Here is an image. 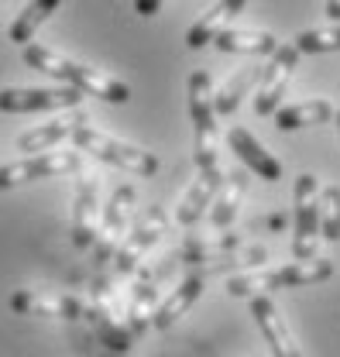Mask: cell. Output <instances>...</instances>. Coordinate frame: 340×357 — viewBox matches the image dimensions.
Wrapping results in <instances>:
<instances>
[{
  "label": "cell",
  "instance_id": "obj_1",
  "mask_svg": "<svg viewBox=\"0 0 340 357\" xmlns=\"http://www.w3.org/2000/svg\"><path fill=\"white\" fill-rule=\"evenodd\" d=\"M24 62L31 69L45 73V76H52V79H62L69 86L83 89L86 96H100L107 103H128L131 100V86L121 83L117 76H107L100 69H89L83 62L66 59V55H59V52H52L45 45H24Z\"/></svg>",
  "mask_w": 340,
  "mask_h": 357
},
{
  "label": "cell",
  "instance_id": "obj_2",
  "mask_svg": "<svg viewBox=\"0 0 340 357\" xmlns=\"http://www.w3.org/2000/svg\"><path fill=\"white\" fill-rule=\"evenodd\" d=\"M189 117H193V131H196V144H193L196 169L223 172L220 169V141H216V110H213L210 73H203V69H196L189 76Z\"/></svg>",
  "mask_w": 340,
  "mask_h": 357
},
{
  "label": "cell",
  "instance_id": "obj_3",
  "mask_svg": "<svg viewBox=\"0 0 340 357\" xmlns=\"http://www.w3.org/2000/svg\"><path fill=\"white\" fill-rule=\"evenodd\" d=\"M73 144L86 151V155H93V158H100V162H107V165H117V169H124L131 176H155L158 172V158L151 155V151H145V148H134L128 141H117V137H110V134L96 131V128H89V124H76L73 128Z\"/></svg>",
  "mask_w": 340,
  "mask_h": 357
},
{
  "label": "cell",
  "instance_id": "obj_4",
  "mask_svg": "<svg viewBox=\"0 0 340 357\" xmlns=\"http://www.w3.org/2000/svg\"><path fill=\"white\" fill-rule=\"evenodd\" d=\"M165 230H169V213H165L162 206H148V210L134 220L131 234L121 237V244H117V251H114V271H117V275H131L134 268L145 261L148 248H155V244L162 241Z\"/></svg>",
  "mask_w": 340,
  "mask_h": 357
},
{
  "label": "cell",
  "instance_id": "obj_5",
  "mask_svg": "<svg viewBox=\"0 0 340 357\" xmlns=\"http://www.w3.org/2000/svg\"><path fill=\"white\" fill-rule=\"evenodd\" d=\"M296 62H299L296 45H275V48H272L268 62H265L261 73H258L255 89H251L258 117H272V114H275V107H279L282 96H286V83H289Z\"/></svg>",
  "mask_w": 340,
  "mask_h": 357
},
{
  "label": "cell",
  "instance_id": "obj_6",
  "mask_svg": "<svg viewBox=\"0 0 340 357\" xmlns=\"http://www.w3.org/2000/svg\"><path fill=\"white\" fill-rule=\"evenodd\" d=\"M80 165H83L80 148L76 151H35L24 162L0 165V189H14V185H24V182H35V178L69 176V172H80Z\"/></svg>",
  "mask_w": 340,
  "mask_h": 357
},
{
  "label": "cell",
  "instance_id": "obj_7",
  "mask_svg": "<svg viewBox=\"0 0 340 357\" xmlns=\"http://www.w3.org/2000/svg\"><path fill=\"white\" fill-rule=\"evenodd\" d=\"M293 213H296V234H293V255L313 258L316 255V237H320V182L316 176L302 172L293 189Z\"/></svg>",
  "mask_w": 340,
  "mask_h": 357
},
{
  "label": "cell",
  "instance_id": "obj_8",
  "mask_svg": "<svg viewBox=\"0 0 340 357\" xmlns=\"http://www.w3.org/2000/svg\"><path fill=\"white\" fill-rule=\"evenodd\" d=\"M83 89L76 86H28L0 89L3 114H38V110H76L83 103Z\"/></svg>",
  "mask_w": 340,
  "mask_h": 357
},
{
  "label": "cell",
  "instance_id": "obj_9",
  "mask_svg": "<svg viewBox=\"0 0 340 357\" xmlns=\"http://www.w3.org/2000/svg\"><path fill=\"white\" fill-rule=\"evenodd\" d=\"M134 199H138V192H134L131 182L114 189V196H110V203L103 210V220L96 223V237H93V258L96 261L93 265H107L114 258V251H117V244H121V237L128 230V217H131Z\"/></svg>",
  "mask_w": 340,
  "mask_h": 357
},
{
  "label": "cell",
  "instance_id": "obj_10",
  "mask_svg": "<svg viewBox=\"0 0 340 357\" xmlns=\"http://www.w3.org/2000/svg\"><path fill=\"white\" fill-rule=\"evenodd\" d=\"M10 310L17 316H48V319H83L86 303L66 292H38V289H21L10 296Z\"/></svg>",
  "mask_w": 340,
  "mask_h": 357
},
{
  "label": "cell",
  "instance_id": "obj_11",
  "mask_svg": "<svg viewBox=\"0 0 340 357\" xmlns=\"http://www.w3.org/2000/svg\"><path fill=\"white\" fill-rule=\"evenodd\" d=\"M248 299H251V316H255L265 344L272 347V354H279V357H299L302 354L299 344L293 340V333H289V326H286V316H282L279 306L272 303V296H268V292H255V296H248Z\"/></svg>",
  "mask_w": 340,
  "mask_h": 357
},
{
  "label": "cell",
  "instance_id": "obj_12",
  "mask_svg": "<svg viewBox=\"0 0 340 357\" xmlns=\"http://www.w3.org/2000/svg\"><path fill=\"white\" fill-rule=\"evenodd\" d=\"M227 144H230V151L244 162L248 172H258V178H265V182H279V178H282V162L272 158V155L265 151V144H261L251 131L230 128V131H227Z\"/></svg>",
  "mask_w": 340,
  "mask_h": 357
},
{
  "label": "cell",
  "instance_id": "obj_13",
  "mask_svg": "<svg viewBox=\"0 0 340 357\" xmlns=\"http://www.w3.org/2000/svg\"><path fill=\"white\" fill-rule=\"evenodd\" d=\"M96 223H100V182L86 176L80 178L76 206H73V244L76 248H93Z\"/></svg>",
  "mask_w": 340,
  "mask_h": 357
},
{
  "label": "cell",
  "instance_id": "obj_14",
  "mask_svg": "<svg viewBox=\"0 0 340 357\" xmlns=\"http://www.w3.org/2000/svg\"><path fill=\"white\" fill-rule=\"evenodd\" d=\"M175 265V258H165V265L155 268V271H145V278L134 285V292H131V306H128V330L131 337H141L148 326H151V312L158 306V278Z\"/></svg>",
  "mask_w": 340,
  "mask_h": 357
},
{
  "label": "cell",
  "instance_id": "obj_15",
  "mask_svg": "<svg viewBox=\"0 0 340 357\" xmlns=\"http://www.w3.org/2000/svg\"><path fill=\"white\" fill-rule=\"evenodd\" d=\"M203 285H207V278L203 275H186L175 289L169 292V299L162 303V306H155V312H151V326L155 330H169V326H175L186 312L196 306V299L203 296Z\"/></svg>",
  "mask_w": 340,
  "mask_h": 357
},
{
  "label": "cell",
  "instance_id": "obj_16",
  "mask_svg": "<svg viewBox=\"0 0 340 357\" xmlns=\"http://www.w3.org/2000/svg\"><path fill=\"white\" fill-rule=\"evenodd\" d=\"M244 7H248V0H216L210 10L189 28L186 45H189V48H203V45H210L223 28H230V21H234Z\"/></svg>",
  "mask_w": 340,
  "mask_h": 357
},
{
  "label": "cell",
  "instance_id": "obj_17",
  "mask_svg": "<svg viewBox=\"0 0 340 357\" xmlns=\"http://www.w3.org/2000/svg\"><path fill=\"white\" fill-rule=\"evenodd\" d=\"M248 169H234L230 176L223 172V182H220V189H216V196H213L210 203V220L213 227H230L234 217H237V210H241V199H244V192H248Z\"/></svg>",
  "mask_w": 340,
  "mask_h": 357
},
{
  "label": "cell",
  "instance_id": "obj_18",
  "mask_svg": "<svg viewBox=\"0 0 340 357\" xmlns=\"http://www.w3.org/2000/svg\"><path fill=\"white\" fill-rule=\"evenodd\" d=\"M220 182H223V172H207V169H200L196 182L189 185V192L182 196V203H179V210H175V220L182 223V227H193L196 220H203V213H207V206L213 203Z\"/></svg>",
  "mask_w": 340,
  "mask_h": 357
},
{
  "label": "cell",
  "instance_id": "obj_19",
  "mask_svg": "<svg viewBox=\"0 0 340 357\" xmlns=\"http://www.w3.org/2000/svg\"><path fill=\"white\" fill-rule=\"evenodd\" d=\"M83 319H89L93 326H96V337L110 347V351H131V330H124L117 319H114V312H110V306H107V299H103V292L96 289L93 292V303H86V316Z\"/></svg>",
  "mask_w": 340,
  "mask_h": 357
},
{
  "label": "cell",
  "instance_id": "obj_20",
  "mask_svg": "<svg viewBox=\"0 0 340 357\" xmlns=\"http://www.w3.org/2000/svg\"><path fill=\"white\" fill-rule=\"evenodd\" d=\"M275 128L279 131H299V128H313V124H327L334 121V107L327 100H302V103H289V107H275Z\"/></svg>",
  "mask_w": 340,
  "mask_h": 357
},
{
  "label": "cell",
  "instance_id": "obj_21",
  "mask_svg": "<svg viewBox=\"0 0 340 357\" xmlns=\"http://www.w3.org/2000/svg\"><path fill=\"white\" fill-rule=\"evenodd\" d=\"M265 258H268V251L261 248V244H251V248H230V251H216V255H207V258H200L196 265L200 271L196 275H203V278H210V275H227V271H237V268H255V265H265Z\"/></svg>",
  "mask_w": 340,
  "mask_h": 357
},
{
  "label": "cell",
  "instance_id": "obj_22",
  "mask_svg": "<svg viewBox=\"0 0 340 357\" xmlns=\"http://www.w3.org/2000/svg\"><path fill=\"white\" fill-rule=\"evenodd\" d=\"M210 45H216L220 52H237V55H272V48H275V35H268V31H241V28H223Z\"/></svg>",
  "mask_w": 340,
  "mask_h": 357
},
{
  "label": "cell",
  "instance_id": "obj_23",
  "mask_svg": "<svg viewBox=\"0 0 340 357\" xmlns=\"http://www.w3.org/2000/svg\"><path fill=\"white\" fill-rule=\"evenodd\" d=\"M279 275V285L282 289H296V285H320L334 275V261L330 258H296L293 265L286 268H275Z\"/></svg>",
  "mask_w": 340,
  "mask_h": 357
},
{
  "label": "cell",
  "instance_id": "obj_24",
  "mask_svg": "<svg viewBox=\"0 0 340 357\" xmlns=\"http://www.w3.org/2000/svg\"><path fill=\"white\" fill-rule=\"evenodd\" d=\"M258 73H261V66H244V69H237V73L223 83V89L213 96V110H216L220 117H230V114L241 107V100L251 96V89H255V83H258Z\"/></svg>",
  "mask_w": 340,
  "mask_h": 357
},
{
  "label": "cell",
  "instance_id": "obj_25",
  "mask_svg": "<svg viewBox=\"0 0 340 357\" xmlns=\"http://www.w3.org/2000/svg\"><path fill=\"white\" fill-rule=\"evenodd\" d=\"M59 3H62V0H31V3L17 14V21L10 24L7 38H10L14 45H28V42H31V35L42 28V24L52 17V14H55V10H59Z\"/></svg>",
  "mask_w": 340,
  "mask_h": 357
},
{
  "label": "cell",
  "instance_id": "obj_26",
  "mask_svg": "<svg viewBox=\"0 0 340 357\" xmlns=\"http://www.w3.org/2000/svg\"><path fill=\"white\" fill-rule=\"evenodd\" d=\"M86 117H62V121H52V124H42L35 131H24L17 137V151H48L52 144H59L62 137H69L76 124H83Z\"/></svg>",
  "mask_w": 340,
  "mask_h": 357
},
{
  "label": "cell",
  "instance_id": "obj_27",
  "mask_svg": "<svg viewBox=\"0 0 340 357\" xmlns=\"http://www.w3.org/2000/svg\"><path fill=\"white\" fill-rule=\"evenodd\" d=\"M227 296H234V299H248V296H255V292H275V289H282L279 285V275L275 271H248V275H234V278H227Z\"/></svg>",
  "mask_w": 340,
  "mask_h": 357
},
{
  "label": "cell",
  "instance_id": "obj_28",
  "mask_svg": "<svg viewBox=\"0 0 340 357\" xmlns=\"http://www.w3.org/2000/svg\"><path fill=\"white\" fill-rule=\"evenodd\" d=\"M320 234L327 241H340V185L320 189Z\"/></svg>",
  "mask_w": 340,
  "mask_h": 357
},
{
  "label": "cell",
  "instance_id": "obj_29",
  "mask_svg": "<svg viewBox=\"0 0 340 357\" xmlns=\"http://www.w3.org/2000/svg\"><path fill=\"white\" fill-rule=\"evenodd\" d=\"M299 55H320V52H340V21L334 28H316V31H302L296 42Z\"/></svg>",
  "mask_w": 340,
  "mask_h": 357
},
{
  "label": "cell",
  "instance_id": "obj_30",
  "mask_svg": "<svg viewBox=\"0 0 340 357\" xmlns=\"http://www.w3.org/2000/svg\"><path fill=\"white\" fill-rule=\"evenodd\" d=\"M162 3H165V0H134V10H138L141 17H155V14L162 10Z\"/></svg>",
  "mask_w": 340,
  "mask_h": 357
},
{
  "label": "cell",
  "instance_id": "obj_31",
  "mask_svg": "<svg viewBox=\"0 0 340 357\" xmlns=\"http://www.w3.org/2000/svg\"><path fill=\"white\" fill-rule=\"evenodd\" d=\"M327 17H330V21H340V0H327Z\"/></svg>",
  "mask_w": 340,
  "mask_h": 357
},
{
  "label": "cell",
  "instance_id": "obj_32",
  "mask_svg": "<svg viewBox=\"0 0 340 357\" xmlns=\"http://www.w3.org/2000/svg\"><path fill=\"white\" fill-rule=\"evenodd\" d=\"M334 121H337V131H340V110H334Z\"/></svg>",
  "mask_w": 340,
  "mask_h": 357
}]
</instances>
